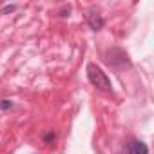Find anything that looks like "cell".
I'll list each match as a JSON object with an SVG mask.
<instances>
[{
  "instance_id": "52a82bcc",
  "label": "cell",
  "mask_w": 154,
  "mask_h": 154,
  "mask_svg": "<svg viewBox=\"0 0 154 154\" xmlns=\"http://www.w3.org/2000/svg\"><path fill=\"white\" fill-rule=\"evenodd\" d=\"M17 9V6H6L2 11H0V15H4V13H11V11H15Z\"/></svg>"
},
{
  "instance_id": "7a4b0ae2",
  "label": "cell",
  "mask_w": 154,
  "mask_h": 154,
  "mask_svg": "<svg viewBox=\"0 0 154 154\" xmlns=\"http://www.w3.org/2000/svg\"><path fill=\"white\" fill-rule=\"evenodd\" d=\"M105 62L111 65V67H116V69H122V67H131V60L127 56L125 51H122L120 47H112L105 53Z\"/></svg>"
},
{
  "instance_id": "ba28073f",
  "label": "cell",
  "mask_w": 154,
  "mask_h": 154,
  "mask_svg": "<svg viewBox=\"0 0 154 154\" xmlns=\"http://www.w3.org/2000/svg\"><path fill=\"white\" fill-rule=\"evenodd\" d=\"M60 17H69V6H67V8H63V9L60 11Z\"/></svg>"
},
{
  "instance_id": "5b68a950",
  "label": "cell",
  "mask_w": 154,
  "mask_h": 154,
  "mask_svg": "<svg viewBox=\"0 0 154 154\" xmlns=\"http://www.w3.org/2000/svg\"><path fill=\"white\" fill-rule=\"evenodd\" d=\"M54 138H56V134H54L53 131H47V132L44 134V141H45L47 145H51V143L54 141Z\"/></svg>"
},
{
  "instance_id": "277c9868",
  "label": "cell",
  "mask_w": 154,
  "mask_h": 154,
  "mask_svg": "<svg viewBox=\"0 0 154 154\" xmlns=\"http://www.w3.org/2000/svg\"><path fill=\"white\" fill-rule=\"evenodd\" d=\"M127 154H149V147L140 140H131L127 143Z\"/></svg>"
},
{
  "instance_id": "3957f363",
  "label": "cell",
  "mask_w": 154,
  "mask_h": 154,
  "mask_svg": "<svg viewBox=\"0 0 154 154\" xmlns=\"http://www.w3.org/2000/svg\"><path fill=\"white\" fill-rule=\"evenodd\" d=\"M85 20H87V24H89V27H91L93 31H102V29H103V26H105V20H103V17H102L98 11H94V9L87 11V15H85Z\"/></svg>"
},
{
  "instance_id": "8992f818",
  "label": "cell",
  "mask_w": 154,
  "mask_h": 154,
  "mask_svg": "<svg viewBox=\"0 0 154 154\" xmlns=\"http://www.w3.org/2000/svg\"><path fill=\"white\" fill-rule=\"evenodd\" d=\"M11 107H13V102H9V100H0V109H2V111H8Z\"/></svg>"
},
{
  "instance_id": "6da1fadb",
  "label": "cell",
  "mask_w": 154,
  "mask_h": 154,
  "mask_svg": "<svg viewBox=\"0 0 154 154\" xmlns=\"http://www.w3.org/2000/svg\"><path fill=\"white\" fill-rule=\"evenodd\" d=\"M87 78H89V82H91L96 89L107 91V93L112 91V84H111V80L107 78V74L102 71L100 65H96V63H87Z\"/></svg>"
},
{
  "instance_id": "9c48e42d",
  "label": "cell",
  "mask_w": 154,
  "mask_h": 154,
  "mask_svg": "<svg viewBox=\"0 0 154 154\" xmlns=\"http://www.w3.org/2000/svg\"><path fill=\"white\" fill-rule=\"evenodd\" d=\"M123 154H127V152H123Z\"/></svg>"
}]
</instances>
